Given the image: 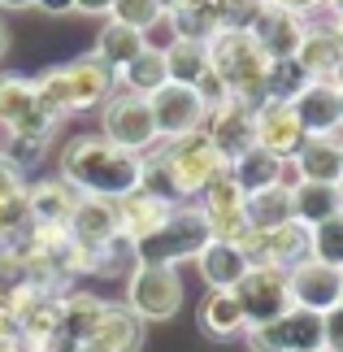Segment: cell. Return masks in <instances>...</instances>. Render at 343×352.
I'll return each mask as SVG.
<instances>
[{"label":"cell","instance_id":"33","mask_svg":"<svg viewBox=\"0 0 343 352\" xmlns=\"http://www.w3.org/2000/svg\"><path fill=\"white\" fill-rule=\"evenodd\" d=\"M161 83H170V78H166V57L157 48H144L126 70H118V87L135 91V96H153Z\"/></svg>","mask_w":343,"mask_h":352},{"label":"cell","instance_id":"29","mask_svg":"<svg viewBox=\"0 0 343 352\" xmlns=\"http://www.w3.org/2000/svg\"><path fill=\"white\" fill-rule=\"evenodd\" d=\"M104 300H96V296L87 292H70V296H61V335L70 344H83L87 335L96 331V322H100L104 314Z\"/></svg>","mask_w":343,"mask_h":352},{"label":"cell","instance_id":"22","mask_svg":"<svg viewBox=\"0 0 343 352\" xmlns=\"http://www.w3.org/2000/svg\"><path fill=\"white\" fill-rule=\"evenodd\" d=\"M196 265H200V278L209 283L213 292H235L239 287V278L248 274V256L239 252V243H226V239H209L200 248L196 256Z\"/></svg>","mask_w":343,"mask_h":352},{"label":"cell","instance_id":"15","mask_svg":"<svg viewBox=\"0 0 343 352\" xmlns=\"http://www.w3.org/2000/svg\"><path fill=\"white\" fill-rule=\"evenodd\" d=\"M287 287H291V305L309 309V314H331L343 300V270L322 265V261H300L287 270Z\"/></svg>","mask_w":343,"mask_h":352},{"label":"cell","instance_id":"40","mask_svg":"<svg viewBox=\"0 0 343 352\" xmlns=\"http://www.w3.org/2000/svg\"><path fill=\"white\" fill-rule=\"evenodd\" d=\"M243 340H248V352H287L278 322H261V327H248V331H243Z\"/></svg>","mask_w":343,"mask_h":352},{"label":"cell","instance_id":"46","mask_svg":"<svg viewBox=\"0 0 343 352\" xmlns=\"http://www.w3.org/2000/svg\"><path fill=\"white\" fill-rule=\"evenodd\" d=\"M157 5H161V13H174V9H183L187 0H157Z\"/></svg>","mask_w":343,"mask_h":352},{"label":"cell","instance_id":"11","mask_svg":"<svg viewBox=\"0 0 343 352\" xmlns=\"http://www.w3.org/2000/svg\"><path fill=\"white\" fill-rule=\"evenodd\" d=\"M239 252L248 256V265L291 270L300 261H309V226H300L291 218V222L274 226V231H248L239 239Z\"/></svg>","mask_w":343,"mask_h":352},{"label":"cell","instance_id":"20","mask_svg":"<svg viewBox=\"0 0 343 352\" xmlns=\"http://www.w3.org/2000/svg\"><path fill=\"white\" fill-rule=\"evenodd\" d=\"M26 226H31V205H26L22 170L0 157V248L18 243L26 235Z\"/></svg>","mask_w":343,"mask_h":352},{"label":"cell","instance_id":"2","mask_svg":"<svg viewBox=\"0 0 343 352\" xmlns=\"http://www.w3.org/2000/svg\"><path fill=\"white\" fill-rule=\"evenodd\" d=\"M31 83H35V100L61 122L65 113H83V109L104 104L118 91V74L96 57H78L70 65H52Z\"/></svg>","mask_w":343,"mask_h":352},{"label":"cell","instance_id":"41","mask_svg":"<svg viewBox=\"0 0 343 352\" xmlns=\"http://www.w3.org/2000/svg\"><path fill=\"white\" fill-rule=\"evenodd\" d=\"M322 340H326V352H343V305L322 314Z\"/></svg>","mask_w":343,"mask_h":352},{"label":"cell","instance_id":"13","mask_svg":"<svg viewBox=\"0 0 343 352\" xmlns=\"http://www.w3.org/2000/svg\"><path fill=\"white\" fill-rule=\"evenodd\" d=\"M204 222H209V235L213 239H226V243H239L248 235V218H243V192L230 183V174L222 170L213 183L200 187V205Z\"/></svg>","mask_w":343,"mask_h":352},{"label":"cell","instance_id":"42","mask_svg":"<svg viewBox=\"0 0 343 352\" xmlns=\"http://www.w3.org/2000/svg\"><path fill=\"white\" fill-rule=\"evenodd\" d=\"M274 5H283V9H291V13H300V18H309V13H318V9H326L331 0H274Z\"/></svg>","mask_w":343,"mask_h":352},{"label":"cell","instance_id":"36","mask_svg":"<svg viewBox=\"0 0 343 352\" xmlns=\"http://www.w3.org/2000/svg\"><path fill=\"white\" fill-rule=\"evenodd\" d=\"M309 256L322 265H335L343 270V213L326 218L318 226H309Z\"/></svg>","mask_w":343,"mask_h":352},{"label":"cell","instance_id":"52","mask_svg":"<svg viewBox=\"0 0 343 352\" xmlns=\"http://www.w3.org/2000/svg\"><path fill=\"white\" fill-rule=\"evenodd\" d=\"M339 305H343V300H339Z\"/></svg>","mask_w":343,"mask_h":352},{"label":"cell","instance_id":"50","mask_svg":"<svg viewBox=\"0 0 343 352\" xmlns=\"http://www.w3.org/2000/svg\"><path fill=\"white\" fill-rule=\"evenodd\" d=\"M326 9H331V13H343V0H331V5H326Z\"/></svg>","mask_w":343,"mask_h":352},{"label":"cell","instance_id":"28","mask_svg":"<svg viewBox=\"0 0 343 352\" xmlns=\"http://www.w3.org/2000/svg\"><path fill=\"white\" fill-rule=\"evenodd\" d=\"M243 218L248 231H274V226L291 222V187H265V192L243 196Z\"/></svg>","mask_w":343,"mask_h":352},{"label":"cell","instance_id":"3","mask_svg":"<svg viewBox=\"0 0 343 352\" xmlns=\"http://www.w3.org/2000/svg\"><path fill=\"white\" fill-rule=\"evenodd\" d=\"M209 70L222 78L226 96L239 104H256L265 100V74H269V57L256 48V39L248 31H217L209 39Z\"/></svg>","mask_w":343,"mask_h":352},{"label":"cell","instance_id":"27","mask_svg":"<svg viewBox=\"0 0 343 352\" xmlns=\"http://www.w3.org/2000/svg\"><path fill=\"white\" fill-rule=\"evenodd\" d=\"M144 48H148V44H144V35L135 31V26H122V22L109 18L104 31H100V39H96V52H91V57L118 74V70H126V65L140 57Z\"/></svg>","mask_w":343,"mask_h":352},{"label":"cell","instance_id":"43","mask_svg":"<svg viewBox=\"0 0 343 352\" xmlns=\"http://www.w3.org/2000/svg\"><path fill=\"white\" fill-rule=\"evenodd\" d=\"M35 9L52 13V18H61V13H74V0H35Z\"/></svg>","mask_w":343,"mask_h":352},{"label":"cell","instance_id":"19","mask_svg":"<svg viewBox=\"0 0 343 352\" xmlns=\"http://www.w3.org/2000/svg\"><path fill=\"white\" fill-rule=\"evenodd\" d=\"M291 113L300 122V131L309 135H335L343 122H339V87L335 83H309L300 96L291 100Z\"/></svg>","mask_w":343,"mask_h":352},{"label":"cell","instance_id":"38","mask_svg":"<svg viewBox=\"0 0 343 352\" xmlns=\"http://www.w3.org/2000/svg\"><path fill=\"white\" fill-rule=\"evenodd\" d=\"M109 18L122 22V26H135V31H148V26H157L166 13H161L157 0H113V9H109Z\"/></svg>","mask_w":343,"mask_h":352},{"label":"cell","instance_id":"47","mask_svg":"<svg viewBox=\"0 0 343 352\" xmlns=\"http://www.w3.org/2000/svg\"><path fill=\"white\" fill-rule=\"evenodd\" d=\"M0 5H5V9H31L35 0H0Z\"/></svg>","mask_w":343,"mask_h":352},{"label":"cell","instance_id":"26","mask_svg":"<svg viewBox=\"0 0 343 352\" xmlns=\"http://www.w3.org/2000/svg\"><path fill=\"white\" fill-rule=\"evenodd\" d=\"M296 61H300V70H305L309 83H335V70H339V44H335V35L326 31V26H313L309 22L305 44H300Z\"/></svg>","mask_w":343,"mask_h":352},{"label":"cell","instance_id":"4","mask_svg":"<svg viewBox=\"0 0 343 352\" xmlns=\"http://www.w3.org/2000/svg\"><path fill=\"white\" fill-rule=\"evenodd\" d=\"M209 239H213L209 222H204V213L196 205H174L170 218L153 235L131 243V256H135V265H174L178 270V261H196Z\"/></svg>","mask_w":343,"mask_h":352},{"label":"cell","instance_id":"30","mask_svg":"<svg viewBox=\"0 0 343 352\" xmlns=\"http://www.w3.org/2000/svg\"><path fill=\"white\" fill-rule=\"evenodd\" d=\"M200 322H204V331H209L213 340H235V335L248 331V318H243L235 292H213L209 300H204V309H200Z\"/></svg>","mask_w":343,"mask_h":352},{"label":"cell","instance_id":"24","mask_svg":"<svg viewBox=\"0 0 343 352\" xmlns=\"http://www.w3.org/2000/svg\"><path fill=\"white\" fill-rule=\"evenodd\" d=\"M26 205H31V222L39 226H65L78 205V192L65 179H39L35 187H26Z\"/></svg>","mask_w":343,"mask_h":352},{"label":"cell","instance_id":"1","mask_svg":"<svg viewBox=\"0 0 343 352\" xmlns=\"http://www.w3.org/2000/svg\"><path fill=\"white\" fill-rule=\"evenodd\" d=\"M78 196H100V200H122L140 187V157L126 148L109 144L104 135H74L61 148V174Z\"/></svg>","mask_w":343,"mask_h":352},{"label":"cell","instance_id":"9","mask_svg":"<svg viewBox=\"0 0 343 352\" xmlns=\"http://www.w3.org/2000/svg\"><path fill=\"white\" fill-rule=\"evenodd\" d=\"M161 148H166V161H170V170H174V179H178L183 200L200 196V187L213 183L217 174L226 170V161L217 157V148L209 140H204V131L183 135V140H170V144H161Z\"/></svg>","mask_w":343,"mask_h":352},{"label":"cell","instance_id":"31","mask_svg":"<svg viewBox=\"0 0 343 352\" xmlns=\"http://www.w3.org/2000/svg\"><path fill=\"white\" fill-rule=\"evenodd\" d=\"M161 57H166V78L183 87H196V78L209 70V44H196V39H174Z\"/></svg>","mask_w":343,"mask_h":352},{"label":"cell","instance_id":"10","mask_svg":"<svg viewBox=\"0 0 343 352\" xmlns=\"http://www.w3.org/2000/svg\"><path fill=\"white\" fill-rule=\"evenodd\" d=\"M148 109L157 122V140H183V135H196L204 126V100L196 96V87L183 83H161L153 96H148Z\"/></svg>","mask_w":343,"mask_h":352},{"label":"cell","instance_id":"12","mask_svg":"<svg viewBox=\"0 0 343 352\" xmlns=\"http://www.w3.org/2000/svg\"><path fill=\"white\" fill-rule=\"evenodd\" d=\"M204 140L217 148V157L235 161L243 157L248 148H256V118H252V104H239V100H222L217 109L204 113Z\"/></svg>","mask_w":343,"mask_h":352},{"label":"cell","instance_id":"25","mask_svg":"<svg viewBox=\"0 0 343 352\" xmlns=\"http://www.w3.org/2000/svg\"><path fill=\"white\" fill-rule=\"evenodd\" d=\"M343 213V187L339 183H296L291 187V218L300 226H318Z\"/></svg>","mask_w":343,"mask_h":352},{"label":"cell","instance_id":"17","mask_svg":"<svg viewBox=\"0 0 343 352\" xmlns=\"http://www.w3.org/2000/svg\"><path fill=\"white\" fill-rule=\"evenodd\" d=\"M226 174H230V183L239 187L243 196H252V192H265V187H296L300 179H296V170H291V161H283V157H274V153H265V148H248L243 157H235L226 166Z\"/></svg>","mask_w":343,"mask_h":352},{"label":"cell","instance_id":"14","mask_svg":"<svg viewBox=\"0 0 343 352\" xmlns=\"http://www.w3.org/2000/svg\"><path fill=\"white\" fill-rule=\"evenodd\" d=\"M305 31H309V18H300V13L274 5V0H261V13H256V22H252L248 35L256 39V48L265 52L269 61H287V57L300 52Z\"/></svg>","mask_w":343,"mask_h":352},{"label":"cell","instance_id":"51","mask_svg":"<svg viewBox=\"0 0 343 352\" xmlns=\"http://www.w3.org/2000/svg\"><path fill=\"white\" fill-rule=\"evenodd\" d=\"M339 122H343V87H339Z\"/></svg>","mask_w":343,"mask_h":352},{"label":"cell","instance_id":"49","mask_svg":"<svg viewBox=\"0 0 343 352\" xmlns=\"http://www.w3.org/2000/svg\"><path fill=\"white\" fill-rule=\"evenodd\" d=\"M335 87H343V57H339V70H335Z\"/></svg>","mask_w":343,"mask_h":352},{"label":"cell","instance_id":"21","mask_svg":"<svg viewBox=\"0 0 343 352\" xmlns=\"http://www.w3.org/2000/svg\"><path fill=\"white\" fill-rule=\"evenodd\" d=\"M140 340H144V322L126 305H109L100 314V322H96V331L83 340V348H91V352H135Z\"/></svg>","mask_w":343,"mask_h":352},{"label":"cell","instance_id":"39","mask_svg":"<svg viewBox=\"0 0 343 352\" xmlns=\"http://www.w3.org/2000/svg\"><path fill=\"white\" fill-rule=\"evenodd\" d=\"M213 13H217V31H252L261 0H213Z\"/></svg>","mask_w":343,"mask_h":352},{"label":"cell","instance_id":"44","mask_svg":"<svg viewBox=\"0 0 343 352\" xmlns=\"http://www.w3.org/2000/svg\"><path fill=\"white\" fill-rule=\"evenodd\" d=\"M74 9H78V13H91V18H100V13L113 9V0H74Z\"/></svg>","mask_w":343,"mask_h":352},{"label":"cell","instance_id":"35","mask_svg":"<svg viewBox=\"0 0 343 352\" xmlns=\"http://www.w3.org/2000/svg\"><path fill=\"white\" fill-rule=\"evenodd\" d=\"M170 26H174V39H196V44H209V39L217 35L213 0H187L183 9L170 13Z\"/></svg>","mask_w":343,"mask_h":352},{"label":"cell","instance_id":"37","mask_svg":"<svg viewBox=\"0 0 343 352\" xmlns=\"http://www.w3.org/2000/svg\"><path fill=\"white\" fill-rule=\"evenodd\" d=\"M305 87H309V78H305V70H300V61H296V57H287V61H269V74H265V100H283V104H291Z\"/></svg>","mask_w":343,"mask_h":352},{"label":"cell","instance_id":"8","mask_svg":"<svg viewBox=\"0 0 343 352\" xmlns=\"http://www.w3.org/2000/svg\"><path fill=\"white\" fill-rule=\"evenodd\" d=\"M235 300L248 318V327H261V322H278L287 309H291V287H287V270L274 265H252L248 274L239 278Z\"/></svg>","mask_w":343,"mask_h":352},{"label":"cell","instance_id":"7","mask_svg":"<svg viewBox=\"0 0 343 352\" xmlns=\"http://www.w3.org/2000/svg\"><path fill=\"white\" fill-rule=\"evenodd\" d=\"M65 235H70V243L78 248V256H83V274H87V270H96L100 252L113 248V243L122 239L118 205L113 200H100V196H78L70 222H65Z\"/></svg>","mask_w":343,"mask_h":352},{"label":"cell","instance_id":"48","mask_svg":"<svg viewBox=\"0 0 343 352\" xmlns=\"http://www.w3.org/2000/svg\"><path fill=\"white\" fill-rule=\"evenodd\" d=\"M5 52H9V26L0 22V57H5Z\"/></svg>","mask_w":343,"mask_h":352},{"label":"cell","instance_id":"45","mask_svg":"<svg viewBox=\"0 0 343 352\" xmlns=\"http://www.w3.org/2000/svg\"><path fill=\"white\" fill-rule=\"evenodd\" d=\"M326 31L335 35V44H339V57H343V13H335V18L326 22Z\"/></svg>","mask_w":343,"mask_h":352},{"label":"cell","instance_id":"18","mask_svg":"<svg viewBox=\"0 0 343 352\" xmlns=\"http://www.w3.org/2000/svg\"><path fill=\"white\" fill-rule=\"evenodd\" d=\"M252 118H256V148H265V153L291 161L296 148L305 144V131H300L291 104H283V100H261L256 109H252Z\"/></svg>","mask_w":343,"mask_h":352},{"label":"cell","instance_id":"16","mask_svg":"<svg viewBox=\"0 0 343 352\" xmlns=\"http://www.w3.org/2000/svg\"><path fill=\"white\" fill-rule=\"evenodd\" d=\"M291 170L300 183H343V126L335 135H309L296 148Z\"/></svg>","mask_w":343,"mask_h":352},{"label":"cell","instance_id":"34","mask_svg":"<svg viewBox=\"0 0 343 352\" xmlns=\"http://www.w3.org/2000/svg\"><path fill=\"white\" fill-rule=\"evenodd\" d=\"M35 83L26 74H0V131H13L35 109Z\"/></svg>","mask_w":343,"mask_h":352},{"label":"cell","instance_id":"23","mask_svg":"<svg viewBox=\"0 0 343 352\" xmlns=\"http://www.w3.org/2000/svg\"><path fill=\"white\" fill-rule=\"evenodd\" d=\"M113 205H118V231H122V239H126V243L153 235L157 226L170 218V209H174V205H166V200L140 192V187H135V192H126L122 200H113Z\"/></svg>","mask_w":343,"mask_h":352},{"label":"cell","instance_id":"5","mask_svg":"<svg viewBox=\"0 0 343 352\" xmlns=\"http://www.w3.org/2000/svg\"><path fill=\"white\" fill-rule=\"evenodd\" d=\"M100 135L109 144L135 153V157H144L148 148L161 144L153 109H148V96H135V91H122V87L100 104Z\"/></svg>","mask_w":343,"mask_h":352},{"label":"cell","instance_id":"6","mask_svg":"<svg viewBox=\"0 0 343 352\" xmlns=\"http://www.w3.org/2000/svg\"><path fill=\"white\" fill-rule=\"evenodd\" d=\"M183 305V278L174 265H135L126 278V309L140 322H166Z\"/></svg>","mask_w":343,"mask_h":352},{"label":"cell","instance_id":"32","mask_svg":"<svg viewBox=\"0 0 343 352\" xmlns=\"http://www.w3.org/2000/svg\"><path fill=\"white\" fill-rule=\"evenodd\" d=\"M283 327V344L287 352H326V340H322V314H309V309H287L278 318Z\"/></svg>","mask_w":343,"mask_h":352},{"label":"cell","instance_id":"53","mask_svg":"<svg viewBox=\"0 0 343 352\" xmlns=\"http://www.w3.org/2000/svg\"><path fill=\"white\" fill-rule=\"evenodd\" d=\"M339 187H343V183H339Z\"/></svg>","mask_w":343,"mask_h":352}]
</instances>
